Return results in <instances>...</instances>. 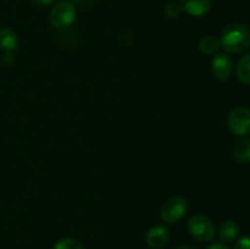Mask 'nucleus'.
<instances>
[{
  "label": "nucleus",
  "instance_id": "f257e3e1",
  "mask_svg": "<svg viewBox=\"0 0 250 249\" xmlns=\"http://www.w3.org/2000/svg\"><path fill=\"white\" fill-rule=\"evenodd\" d=\"M220 43L227 53H243L250 48V29L244 24H229L222 31Z\"/></svg>",
  "mask_w": 250,
  "mask_h": 249
},
{
  "label": "nucleus",
  "instance_id": "f03ea898",
  "mask_svg": "<svg viewBox=\"0 0 250 249\" xmlns=\"http://www.w3.org/2000/svg\"><path fill=\"white\" fill-rule=\"evenodd\" d=\"M76 16H77V10L75 4L71 1H61L51 9L49 14V21L55 28L65 29L75 22Z\"/></svg>",
  "mask_w": 250,
  "mask_h": 249
},
{
  "label": "nucleus",
  "instance_id": "7ed1b4c3",
  "mask_svg": "<svg viewBox=\"0 0 250 249\" xmlns=\"http://www.w3.org/2000/svg\"><path fill=\"white\" fill-rule=\"evenodd\" d=\"M188 210V202L182 195L170 198L160 210V216L166 224H176L183 219Z\"/></svg>",
  "mask_w": 250,
  "mask_h": 249
},
{
  "label": "nucleus",
  "instance_id": "20e7f679",
  "mask_svg": "<svg viewBox=\"0 0 250 249\" xmlns=\"http://www.w3.org/2000/svg\"><path fill=\"white\" fill-rule=\"evenodd\" d=\"M190 236L199 242H209L215 237V227L211 220L204 215H194L188 221Z\"/></svg>",
  "mask_w": 250,
  "mask_h": 249
},
{
  "label": "nucleus",
  "instance_id": "39448f33",
  "mask_svg": "<svg viewBox=\"0 0 250 249\" xmlns=\"http://www.w3.org/2000/svg\"><path fill=\"white\" fill-rule=\"evenodd\" d=\"M227 126L234 136H248L250 134V109L239 106L232 110L227 119Z\"/></svg>",
  "mask_w": 250,
  "mask_h": 249
},
{
  "label": "nucleus",
  "instance_id": "423d86ee",
  "mask_svg": "<svg viewBox=\"0 0 250 249\" xmlns=\"http://www.w3.org/2000/svg\"><path fill=\"white\" fill-rule=\"evenodd\" d=\"M211 71L217 80H229L233 72V61L226 54H219L212 59Z\"/></svg>",
  "mask_w": 250,
  "mask_h": 249
},
{
  "label": "nucleus",
  "instance_id": "0eeeda50",
  "mask_svg": "<svg viewBox=\"0 0 250 249\" xmlns=\"http://www.w3.org/2000/svg\"><path fill=\"white\" fill-rule=\"evenodd\" d=\"M168 238H170V232L166 228L165 226H161V225H158V226H154L146 232V242L150 248L159 249L163 248L166 243L168 242Z\"/></svg>",
  "mask_w": 250,
  "mask_h": 249
},
{
  "label": "nucleus",
  "instance_id": "6e6552de",
  "mask_svg": "<svg viewBox=\"0 0 250 249\" xmlns=\"http://www.w3.org/2000/svg\"><path fill=\"white\" fill-rule=\"evenodd\" d=\"M181 10L190 16H204L211 9L210 0H180Z\"/></svg>",
  "mask_w": 250,
  "mask_h": 249
},
{
  "label": "nucleus",
  "instance_id": "1a4fd4ad",
  "mask_svg": "<svg viewBox=\"0 0 250 249\" xmlns=\"http://www.w3.org/2000/svg\"><path fill=\"white\" fill-rule=\"evenodd\" d=\"M19 45V39L16 33L10 28L0 29V49L5 53H12Z\"/></svg>",
  "mask_w": 250,
  "mask_h": 249
},
{
  "label": "nucleus",
  "instance_id": "9d476101",
  "mask_svg": "<svg viewBox=\"0 0 250 249\" xmlns=\"http://www.w3.org/2000/svg\"><path fill=\"white\" fill-rule=\"evenodd\" d=\"M239 233V228L238 225L233 221H226L220 226V231H219V237L222 242H229L234 241L237 238Z\"/></svg>",
  "mask_w": 250,
  "mask_h": 249
},
{
  "label": "nucleus",
  "instance_id": "9b49d317",
  "mask_svg": "<svg viewBox=\"0 0 250 249\" xmlns=\"http://www.w3.org/2000/svg\"><path fill=\"white\" fill-rule=\"evenodd\" d=\"M233 156L237 161L242 164L250 163V141L241 139L233 148Z\"/></svg>",
  "mask_w": 250,
  "mask_h": 249
},
{
  "label": "nucleus",
  "instance_id": "f8f14e48",
  "mask_svg": "<svg viewBox=\"0 0 250 249\" xmlns=\"http://www.w3.org/2000/svg\"><path fill=\"white\" fill-rule=\"evenodd\" d=\"M199 50L205 55H212L216 54L217 50L221 46L220 39H217L215 36H205L199 41Z\"/></svg>",
  "mask_w": 250,
  "mask_h": 249
},
{
  "label": "nucleus",
  "instance_id": "ddd939ff",
  "mask_svg": "<svg viewBox=\"0 0 250 249\" xmlns=\"http://www.w3.org/2000/svg\"><path fill=\"white\" fill-rule=\"evenodd\" d=\"M236 73L241 82L250 84V54L239 59L236 66Z\"/></svg>",
  "mask_w": 250,
  "mask_h": 249
},
{
  "label": "nucleus",
  "instance_id": "4468645a",
  "mask_svg": "<svg viewBox=\"0 0 250 249\" xmlns=\"http://www.w3.org/2000/svg\"><path fill=\"white\" fill-rule=\"evenodd\" d=\"M53 249H84V247L77 239L62 238L56 242Z\"/></svg>",
  "mask_w": 250,
  "mask_h": 249
},
{
  "label": "nucleus",
  "instance_id": "2eb2a0df",
  "mask_svg": "<svg viewBox=\"0 0 250 249\" xmlns=\"http://www.w3.org/2000/svg\"><path fill=\"white\" fill-rule=\"evenodd\" d=\"M181 6L180 4H175V2H170V4L166 5L165 7V14L166 16L170 17V19H176L178 15L181 14Z\"/></svg>",
  "mask_w": 250,
  "mask_h": 249
},
{
  "label": "nucleus",
  "instance_id": "dca6fc26",
  "mask_svg": "<svg viewBox=\"0 0 250 249\" xmlns=\"http://www.w3.org/2000/svg\"><path fill=\"white\" fill-rule=\"evenodd\" d=\"M233 249H250V237L244 236L234 243Z\"/></svg>",
  "mask_w": 250,
  "mask_h": 249
},
{
  "label": "nucleus",
  "instance_id": "f3484780",
  "mask_svg": "<svg viewBox=\"0 0 250 249\" xmlns=\"http://www.w3.org/2000/svg\"><path fill=\"white\" fill-rule=\"evenodd\" d=\"M208 249H229V248L226 246V244L220 243V242H214V243L210 244V246L208 247Z\"/></svg>",
  "mask_w": 250,
  "mask_h": 249
},
{
  "label": "nucleus",
  "instance_id": "a211bd4d",
  "mask_svg": "<svg viewBox=\"0 0 250 249\" xmlns=\"http://www.w3.org/2000/svg\"><path fill=\"white\" fill-rule=\"evenodd\" d=\"M2 61H4V62L6 63V65H11L12 61H14V58H12L11 53H6V54H5L4 59H2Z\"/></svg>",
  "mask_w": 250,
  "mask_h": 249
},
{
  "label": "nucleus",
  "instance_id": "6ab92c4d",
  "mask_svg": "<svg viewBox=\"0 0 250 249\" xmlns=\"http://www.w3.org/2000/svg\"><path fill=\"white\" fill-rule=\"evenodd\" d=\"M33 2H36V4L38 5H50L53 4V2H55L56 0H32Z\"/></svg>",
  "mask_w": 250,
  "mask_h": 249
},
{
  "label": "nucleus",
  "instance_id": "aec40b11",
  "mask_svg": "<svg viewBox=\"0 0 250 249\" xmlns=\"http://www.w3.org/2000/svg\"><path fill=\"white\" fill-rule=\"evenodd\" d=\"M178 249H195V248H193V247L186 246V247H181V248H178Z\"/></svg>",
  "mask_w": 250,
  "mask_h": 249
}]
</instances>
